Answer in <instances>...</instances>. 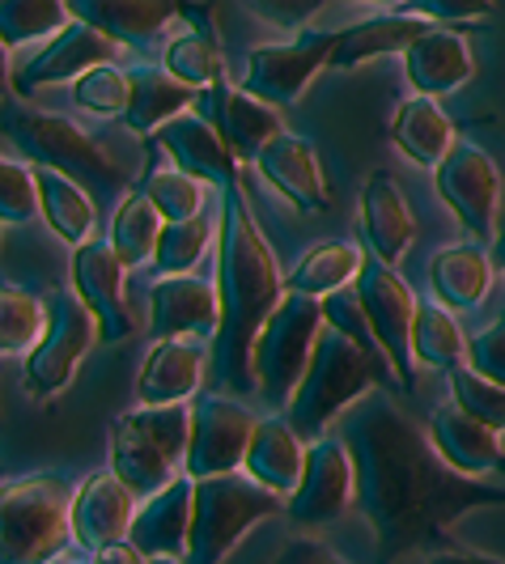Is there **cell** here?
Returning <instances> with one entry per match:
<instances>
[{
	"instance_id": "1",
	"label": "cell",
	"mask_w": 505,
	"mask_h": 564,
	"mask_svg": "<svg viewBox=\"0 0 505 564\" xmlns=\"http://www.w3.org/2000/svg\"><path fill=\"white\" fill-rule=\"evenodd\" d=\"M357 467V509L365 513L378 564L447 543L450 522L476 506H505L502 488L454 471L438 446L391 399L365 395L344 412V433Z\"/></svg>"
},
{
	"instance_id": "2",
	"label": "cell",
	"mask_w": 505,
	"mask_h": 564,
	"mask_svg": "<svg viewBox=\"0 0 505 564\" xmlns=\"http://www.w3.org/2000/svg\"><path fill=\"white\" fill-rule=\"evenodd\" d=\"M217 293H222V327L213 336V391L255 395V339L264 323L284 302L289 284L272 259V247L255 221L251 204L238 183L222 187L217 217Z\"/></svg>"
},
{
	"instance_id": "3",
	"label": "cell",
	"mask_w": 505,
	"mask_h": 564,
	"mask_svg": "<svg viewBox=\"0 0 505 564\" xmlns=\"http://www.w3.org/2000/svg\"><path fill=\"white\" fill-rule=\"evenodd\" d=\"M378 378H383V369L357 339H348L336 327H323L307 373L284 408V421L302 433V442H319L323 429L336 421L340 412H348L357 399L369 395V387Z\"/></svg>"
},
{
	"instance_id": "4",
	"label": "cell",
	"mask_w": 505,
	"mask_h": 564,
	"mask_svg": "<svg viewBox=\"0 0 505 564\" xmlns=\"http://www.w3.org/2000/svg\"><path fill=\"white\" fill-rule=\"evenodd\" d=\"M192 446V408L183 403H162V408H132L111 421V471L128 484L137 497L162 492L179 463H187Z\"/></svg>"
},
{
	"instance_id": "5",
	"label": "cell",
	"mask_w": 505,
	"mask_h": 564,
	"mask_svg": "<svg viewBox=\"0 0 505 564\" xmlns=\"http://www.w3.org/2000/svg\"><path fill=\"white\" fill-rule=\"evenodd\" d=\"M73 484L26 476L0 492V564H52L73 543Z\"/></svg>"
},
{
	"instance_id": "6",
	"label": "cell",
	"mask_w": 505,
	"mask_h": 564,
	"mask_svg": "<svg viewBox=\"0 0 505 564\" xmlns=\"http://www.w3.org/2000/svg\"><path fill=\"white\" fill-rule=\"evenodd\" d=\"M4 132L13 137V144L26 153L34 166L64 170L68 178L85 183L94 192V199H123L132 192L128 174L64 115L30 111V107L13 102V107H4Z\"/></svg>"
},
{
	"instance_id": "7",
	"label": "cell",
	"mask_w": 505,
	"mask_h": 564,
	"mask_svg": "<svg viewBox=\"0 0 505 564\" xmlns=\"http://www.w3.org/2000/svg\"><path fill=\"white\" fill-rule=\"evenodd\" d=\"M281 509V492L264 488L255 476L225 471V476H200L196 509H192V539H187V564H222L247 531Z\"/></svg>"
},
{
	"instance_id": "8",
	"label": "cell",
	"mask_w": 505,
	"mask_h": 564,
	"mask_svg": "<svg viewBox=\"0 0 505 564\" xmlns=\"http://www.w3.org/2000/svg\"><path fill=\"white\" fill-rule=\"evenodd\" d=\"M327 327L323 318V297L307 293H284V302L264 323V332L255 339V395L268 408H289V399L298 391L302 373H307L319 332Z\"/></svg>"
},
{
	"instance_id": "9",
	"label": "cell",
	"mask_w": 505,
	"mask_h": 564,
	"mask_svg": "<svg viewBox=\"0 0 505 564\" xmlns=\"http://www.w3.org/2000/svg\"><path fill=\"white\" fill-rule=\"evenodd\" d=\"M103 339L98 318L89 314L77 289L73 293H56L52 297V323L43 339L26 352V369H22V387L30 399H56L73 378L82 361L89 357V348Z\"/></svg>"
},
{
	"instance_id": "10",
	"label": "cell",
	"mask_w": 505,
	"mask_h": 564,
	"mask_svg": "<svg viewBox=\"0 0 505 564\" xmlns=\"http://www.w3.org/2000/svg\"><path fill=\"white\" fill-rule=\"evenodd\" d=\"M362 311L369 318V332L378 339V348L387 352L395 369L399 391H417V344H412V327H417V311L421 302L408 293V284L395 276L391 263L383 259H365L362 276L353 281Z\"/></svg>"
},
{
	"instance_id": "11",
	"label": "cell",
	"mask_w": 505,
	"mask_h": 564,
	"mask_svg": "<svg viewBox=\"0 0 505 564\" xmlns=\"http://www.w3.org/2000/svg\"><path fill=\"white\" fill-rule=\"evenodd\" d=\"M255 416L234 395L222 391H204L192 403V446H187V476H225V471H243L247 451L255 437Z\"/></svg>"
},
{
	"instance_id": "12",
	"label": "cell",
	"mask_w": 505,
	"mask_h": 564,
	"mask_svg": "<svg viewBox=\"0 0 505 564\" xmlns=\"http://www.w3.org/2000/svg\"><path fill=\"white\" fill-rule=\"evenodd\" d=\"M336 34H302L293 43H268L255 47L243 68V89H251L255 98L272 102V107H293L314 73L332 68V52H336Z\"/></svg>"
},
{
	"instance_id": "13",
	"label": "cell",
	"mask_w": 505,
	"mask_h": 564,
	"mask_svg": "<svg viewBox=\"0 0 505 564\" xmlns=\"http://www.w3.org/2000/svg\"><path fill=\"white\" fill-rule=\"evenodd\" d=\"M433 187L442 204L459 217V226L472 238H488L497 226V208H502V170L497 162L480 149V144L459 141L447 153V162L433 170Z\"/></svg>"
},
{
	"instance_id": "14",
	"label": "cell",
	"mask_w": 505,
	"mask_h": 564,
	"mask_svg": "<svg viewBox=\"0 0 505 564\" xmlns=\"http://www.w3.org/2000/svg\"><path fill=\"white\" fill-rule=\"evenodd\" d=\"M357 501V467L344 437H319L307 451V471L284 497V509L298 527H327Z\"/></svg>"
},
{
	"instance_id": "15",
	"label": "cell",
	"mask_w": 505,
	"mask_h": 564,
	"mask_svg": "<svg viewBox=\"0 0 505 564\" xmlns=\"http://www.w3.org/2000/svg\"><path fill=\"white\" fill-rule=\"evenodd\" d=\"M73 289L82 297L89 314L98 318V332L107 344L132 336V314L123 306V276H128V263L119 259V251L111 247V238H89L82 247H73Z\"/></svg>"
},
{
	"instance_id": "16",
	"label": "cell",
	"mask_w": 505,
	"mask_h": 564,
	"mask_svg": "<svg viewBox=\"0 0 505 564\" xmlns=\"http://www.w3.org/2000/svg\"><path fill=\"white\" fill-rule=\"evenodd\" d=\"M111 56H115L111 39H107L103 30L89 26V22H82V18H73V22L60 30V34H52L34 56H26L13 68V89H18V98H30V94L43 89V85L77 82L89 68L111 64Z\"/></svg>"
},
{
	"instance_id": "17",
	"label": "cell",
	"mask_w": 505,
	"mask_h": 564,
	"mask_svg": "<svg viewBox=\"0 0 505 564\" xmlns=\"http://www.w3.org/2000/svg\"><path fill=\"white\" fill-rule=\"evenodd\" d=\"M200 107H204V119L222 132V141L229 144V153L238 162H259V153L277 141L284 132L281 115L272 102L255 98L251 89L243 85H213L200 94Z\"/></svg>"
},
{
	"instance_id": "18",
	"label": "cell",
	"mask_w": 505,
	"mask_h": 564,
	"mask_svg": "<svg viewBox=\"0 0 505 564\" xmlns=\"http://www.w3.org/2000/svg\"><path fill=\"white\" fill-rule=\"evenodd\" d=\"M217 327H222V293L204 276L179 272V276L153 281L149 289V336L153 339H213Z\"/></svg>"
},
{
	"instance_id": "19",
	"label": "cell",
	"mask_w": 505,
	"mask_h": 564,
	"mask_svg": "<svg viewBox=\"0 0 505 564\" xmlns=\"http://www.w3.org/2000/svg\"><path fill=\"white\" fill-rule=\"evenodd\" d=\"M137 506H141V497L115 471H94L73 497V543L85 552H103L111 543H123L132 531Z\"/></svg>"
},
{
	"instance_id": "20",
	"label": "cell",
	"mask_w": 505,
	"mask_h": 564,
	"mask_svg": "<svg viewBox=\"0 0 505 564\" xmlns=\"http://www.w3.org/2000/svg\"><path fill=\"white\" fill-rule=\"evenodd\" d=\"M192 509H196V476H174V480L144 497L132 518L128 543L141 552L144 561L153 556H187V539H192Z\"/></svg>"
},
{
	"instance_id": "21",
	"label": "cell",
	"mask_w": 505,
	"mask_h": 564,
	"mask_svg": "<svg viewBox=\"0 0 505 564\" xmlns=\"http://www.w3.org/2000/svg\"><path fill=\"white\" fill-rule=\"evenodd\" d=\"M429 442L438 446V454L447 458L454 471L463 476H493L505 471V446H502V429L484 424L480 416L463 412L459 403H442L433 416H429Z\"/></svg>"
},
{
	"instance_id": "22",
	"label": "cell",
	"mask_w": 505,
	"mask_h": 564,
	"mask_svg": "<svg viewBox=\"0 0 505 564\" xmlns=\"http://www.w3.org/2000/svg\"><path fill=\"white\" fill-rule=\"evenodd\" d=\"M259 174L281 192L298 213L307 217H323L332 208V187H327V174H323V162L319 153L310 149L302 137L293 132H281L277 141L259 153Z\"/></svg>"
},
{
	"instance_id": "23",
	"label": "cell",
	"mask_w": 505,
	"mask_h": 564,
	"mask_svg": "<svg viewBox=\"0 0 505 564\" xmlns=\"http://www.w3.org/2000/svg\"><path fill=\"white\" fill-rule=\"evenodd\" d=\"M208 339L174 336L158 339L153 352L144 357L141 378H137V403L162 408V403H187L200 391V378L208 366Z\"/></svg>"
},
{
	"instance_id": "24",
	"label": "cell",
	"mask_w": 505,
	"mask_h": 564,
	"mask_svg": "<svg viewBox=\"0 0 505 564\" xmlns=\"http://www.w3.org/2000/svg\"><path fill=\"white\" fill-rule=\"evenodd\" d=\"M158 144L170 153V162L187 174H196L213 187H229L238 183V158L229 153V144L222 141V132L204 119V115L183 111L179 119H170L158 128Z\"/></svg>"
},
{
	"instance_id": "25",
	"label": "cell",
	"mask_w": 505,
	"mask_h": 564,
	"mask_svg": "<svg viewBox=\"0 0 505 564\" xmlns=\"http://www.w3.org/2000/svg\"><path fill=\"white\" fill-rule=\"evenodd\" d=\"M472 73H476L472 47H468V39L459 30L450 26H433L425 39H417L404 52V77L412 82L417 94H429V98L454 94Z\"/></svg>"
},
{
	"instance_id": "26",
	"label": "cell",
	"mask_w": 505,
	"mask_h": 564,
	"mask_svg": "<svg viewBox=\"0 0 505 564\" xmlns=\"http://www.w3.org/2000/svg\"><path fill=\"white\" fill-rule=\"evenodd\" d=\"M362 234H365V247L374 259L383 263H399L408 247H412V213H408V199L399 192L391 174H369L362 187Z\"/></svg>"
},
{
	"instance_id": "27",
	"label": "cell",
	"mask_w": 505,
	"mask_h": 564,
	"mask_svg": "<svg viewBox=\"0 0 505 564\" xmlns=\"http://www.w3.org/2000/svg\"><path fill=\"white\" fill-rule=\"evenodd\" d=\"M73 18L103 30L111 43H144L149 34L166 26L170 18L187 13V0H68Z\"/></svg>"
},
{
	"instance_id": "28",
	"label": "cell",
	"mask_w": 505,
	"mask_h": 564,
	"mask_svg": "<svg viewBox=\"0 0 505 564\" xmlns=\"http://www.w3.org/2000/svg\"><path fill=\"white\" fill-rule=\"evenodd\" d=\"M307 451L310 446H302V433L293 424L281 416H264L255 424L251 451H247V476L289 497L307 471Z\"/></svg>"
},
{
	"instance_id": "29",
	"label": "cell",
	"mask_w": 505,
	"mask_h": 564,
	"mask_svg": "<svg viewBox=\"0 0 505 564\" xmlns=\"http://www.w3.org/2000/svg\"><path fill=\"white\" fill-rule=\"evenodd\" d=\"M391 141L408 162H417L425 170H438L447 162L450 149L459 144L450 119L429 94H412L399 102V111L391 115Z\"/></svg>"
},
{
	"instance_id": "30",
	"label": "cell",
	"mask_w": 505,
	"mask_h": 564,
	"mask_svg": "<svg viewBox=\"0 0 505 564\" xmlns=\"http://www.w3.org/2000/svg\"><path fill=\"white\" fill-rule=\"evenodd\" d=\"M429 30H433V22L412 18V13H383V18L357 22V26H348L336 34L332 68H357L365 59L404 56V52H408L417 39H425Z\"/></svg>"
},
{
	"instance_id": "31",
	"label": "cell",
	"mask_w": 505,
	"mask_h": 564,
	"mask_svg": "<svg viewBox=\"0 0 505 564\" xmlns=\"http://www.w3.org/2000/svg\"><path fill=\"white\" fill-rule=\"evenodd\" d=\"M493 259L480 247H447L429 259V289L433 302L450 311H476L493 289Z\"/></svg>"
},
{
	"instance_id": "32",
	"label": "cell",
	"mask_w": 505,
	"mask_h": 564,
	"mask_svg": "<svg viewBox=\"0 0 505 564\" xmlns=\"http://www.w3.org/2000/svg\"><path fill=\"white\" fill-rule=\"evenodd\" d=\"M200 102V89L183 85L179 77H170L166 68H132V102L123 111V123L132 132H158L162 123L179 119L183 111H192Z\"/></svg>"
},
{
	"instance_id": "33",
	"label": "cell",
	"mask_w": 505,
	"mask_h": 564,
	"mask_svg": "<svg viewBox=\"0 0 505 564\" xmlns=\"http://www.w3.org/2000/svg\"><path fill=\"white\" fill-rule=\"evenodd\" d=\"M34 174H39V199H43L47 226L56 229L68 247L89 242L94 221H98V199H94V192L85 183H77V178H68L64 170L34 166Z\"/></svg>"
},
{
	"instance_id": "34",
	"label": "cell",
	"mask_w": 505,
	"mask_h": 564,
	"mask_svg": "<svg viewBox=\"0 0 505 564\" xmlns=\"http://www.w3.org/2000/svg\"><path fill=\"white\" fill-rule=\"evenodd\" d=\"M362 268L365 254L357 242H323V247H314V251H307L293 263V272L284 276V284H289V293L327 297L336 289H348L362 276Z\"/></svg>"
},
{
	"instance_id": "35",
	"label": "cell",
	"mask_w": 505,
	"mask_h": 564,
	"mask_svg": "<svg viewBox=\"0 0 505 564\" xmlns=\"http://www.w3.org/2000/svg\"><path fill=\"white\" fill-rule=\"evenodd\" d=\"M166 229V217L158 213V204L144 196L141 187H132L128 196L115 204V217H111V247L119 251V259L128 268H141V263H153L158 254V238Z\"/></svg>"
},
{
	"instance_id": "36",
	"label": "cell",
	"mask_w": 505,
	"mask_h": 564,
	"mask_svg": "<svg viewBox=\"0 0 505 564\" xmlns=\"http://www.w3.org/2000/svg\"><path fill=\"white\" fill-rule=\"evenodd\" d=\"M412 344H417V361L433 369H454L468 361V336L454 323V314L442 302H421L417 311V327H412Z\"/></svg>"
},
{
	"instance_id": "37",
	"label": "cell",
	"mask_w": 505,
	"mask_h": 564,
	"mask_svg": "<svg viewBox=\"0 0 505 564\" xmlns=\"http://www.w3.org/2000/svg\"><path fill=\"white\" fill-rule=\"evenodd\" d=\"M47 323H52V306H43L34 293L18 289V284H4V293H0V352L4 357L30 352L43 339Z\"/></svg>"
},
{
	"instance_id": "38",
	"label": "cell",
	"mask_w": 505,
	"mask_h": 564,
	"mask_svg": "<svg viewBox=\"0 0 505 564\" xmlns=\"http://www.w3.org/2000/svg\"><path fill=\"white\" fill-rule=\"evenodd\" d=\"M162 68L170 77H179L192 89H213V85L225 82V56L222 47L204 34V30H187L179 39H170L166 56H162Z\"/></svg>"
},
{
	"instance_id": "39",
	"label": "cell",
	"mask_w": 505,
	"mask_h": 564,
	"mask_svg": "<svg viewBox=\"0 0 505 564\" xmlns=\"http://www.w3.org/2000/svg\"><path fill=\"white\" fill-rule=\"evenodd\" d=\"M73 22L68 0H0V39L4 47H22L43 34H60Z\"/></svg>"
},
{
	"instance_id": "40",
	"label": "cell",
	"mask_w": 505,
	"mask_h": 564,
	"mask_svg": "<svg viewBox=\"0 0 505 564\" xmlns=\"http://www.w3.org/2000/svg\"><path fill=\"white\" fill-rule=\"evenodd\" d=\"M208 238H213V217L200 213L192 221H166L162 238H158V254H153V268L162 276H179V272H192L204 251H208Z\"/></svg>"
},
{
	"instance_id": "41",
	"label": "cell",
	"mask_w": 505,
	"mask_h": 564,
	"mask_svg": "<svg viewBox=\"0 0 505 564\" xmlns=\"http://www.w3.org/2000/svg\"><path fill=\"white\" fill-rule=\"evenodd\" d=\"M141 192L153 204L166 221H192L204 213V178L187 174V170L170 166V170H149L141 183Z\"/></svg>"
},
{
	"instance_id": "42",
	"label": "cell",
	"mask_w": 505,
	"mask_h": 564,
	"mask_svg": "<svg viewBox=\"0 0 505 564\" xmlns=\"http://www.w3.org/2000/svg\"><path fill=\"white\" fill-rule=\"evenodd\" d=\"M73 102L89 115H119L123 119L128 102H132V73H123L115 64H98L73 82Z\"/></svg>"
},
{
	"instance_id": "43",
	"label": "cell",
	"mask_w": 505,
	"mask_h": 564,
	"mask_svg": "<svg viewBox=\"0 0 505 564\" xmlns=\"http://www.w3.org/2000/svg\"><path fill=\"white\" fill-rule=\"evenodd\" d=\"M450 391H454V403H459L463 412H472V416H480L484 424H493V429H502L505 433V387L502 382L484 378V373H476V369L463 361V366L450 369Z\"/></svg>"
},
{
	"instance_id": "44",
	"label": "cell",
	"mask_w": 505,
	"mask_h": 564,
	"mask_svg": "<svg viewBox=\"0 0 505 564\" xmlns=\"http://www.w3.org/2000/svg\"><path fill=\"white\" fill-rule=\"evenodd\" d=\"M34 213H43L39 199V174L26 162H0V221L4 226H22Z\"/></svg>"
},
{
	"instance_id": "45",
	"label": "cell",
	"mask_w": 505,
	"mask_h": 564,
	"mask_svg": "<svg viewBox=\"0 0 505 564\" xmlns=\"http://www.w3.org/2000/svg\"><path fill=\"white\" fill-rule=\"evenodd\" d=\"M468 366L505 387V314L468 339Z\"/></svg>"
},
{
	"instance_id": "46",
	"label": "cell",
	"mask_w": 505,
	"mask_h": 564,
	"mask_svg": "<svg viewBox=\"0 0 505 564\" xmlns=\"http://www.w3.org/2000/svg\"><path fill=\"white\" fill-rule=\"evenodd\" d=\"M399 13H412L425 22H476L493 13V0H404Z\"/></svg>"
},
{
	"instance_id": "47",
	"label": "cell",
	"mask_w": 505,
	"mask_h": 564,
	"mask_svg": "<svg viewBox=\"0 0 505 564\" xmlns=\"http://www.w3.org/2000/svg\"><path fill=\"white\" fill-rule=\"evenodd\" d=\"M251 9L255 18H264L268 26H281V30H298L307 26L310 18L319 13L323 0H243Z\"/></svg>"
},
{
	"instance_id": "48",
	"label": "cell",
	"mask_w": 505,
	"mask_h": 564,
	"mask_svg": "<svg viewBox=\"0 0 505 564\" xmlns=\"http://www.w3.org/2000/svg\"><path fill=\"white\" fill-rule=\"evenodd\" d=\"M272 564H348V561L340 552H332L327 543H319V539H289Z\"/></svg>"
},
{
	"instance_id": "49",
	"label": "cell",
	"mask_w": 505,
	"mask_h": 564,
	"mask_svg": "<svg viewBox=\"0 0 505 564\" xmlns=\"http://www.w3.org/2000/svg\"><path fill=\"white\" fill-rule=\"evenodd\" d=\"M421 564H505L502 556H484V552H468V547H433L425 552Z\"/></svg>"
},
{
	"instance_id": "50",
	"label": "cell",
	"mask_w": 505,
	"mask_h": 564,
	"mask_svg": "<svg viewBox=\"0 0 505 564\" xmlns=\"http://www.w3.org/2000/svg\"><path fill=\"white\" fill-rule=\"evenodd\" d=\"M94 564H144V556L123 539V543H111V547L94 552Z\"/></svg>"
},
{
	"instance_id": "51",
	"label": "cell",
	"mask_w": 505,
	"mask_h": 564,
	"mask_svg": "<svg viewBox=\"0 0 505 564\" xmlns=\"http://www.w3.org/2000/svg\"><path fill=\"white\" fill-rule=\"evenodd\" d=\"M493 263H497V272H505V229L502 238H497V247H493Z\"/></svg>"
},
{
	"instance_id": "52",
	"label": "cell",
	"mask_w": 505,
	"mask_h": 564,
	"mask_svg": "<svg viewBox=\"0 0 505 564\" xmlns=\"http://www.w3.org/2000/svg\"><path fill=\"white\" fill-rule=\"evenodd\" d=\"M144 564H187L183 556H153V561H144Z\"/></svg>"
},
{
	"instance_id": "53",
	"label": "cell",
	"mask_w": 505,
	"mask_h": 564,
	"mask_svg": "<svg viewBox=\"0 0 505 564\" xmlns=\"http://www.w3.org/2000/svg\"><path fill=\"white\" fill-rule=\"evenodd\" d=\"M52 564H85V561H77V556H56ZM89 564H94V561H89Z\"/></svg>"
},
{
	"instance_id": "54",
	"label": "cell",
	"mask_w": 505,
	"mask_h": 564,
	"mask_svg": "<svg viewBox=\"0 0 505 564\" xmlns=\"http://www.w3.org/2000/svg\"><path fill=\"white\" fill-rule=\"evenodd\" d=\"M383 4H404V0H383Z\"/></svg>"
}]
</instances>
